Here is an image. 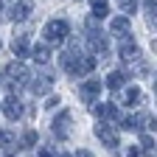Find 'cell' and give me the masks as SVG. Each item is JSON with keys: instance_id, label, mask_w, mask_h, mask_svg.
Instances as JSON below:
<instances>
[{"instance_id": "6da1fadb", "label": "cell", "mask_w": 157, "mask_h": 157, "mask_svg": "<svg viewBox=\"0 0 157 157\" xmlns=\"http://www.w3.org/2000/svg\"><path fill=\"white\" fill-rule=\"evenodd\" d=\"M42 34L48 42H65V39H70V23L67 20H51V23H45Z\"/></svg>"}, {"instance_id": "7a4b0ae2", "label": "cell", "mask_w": 157, "mask_h": 157, "mask_svg": "<svg viewBox=\"0 0 157 157\" xmlns=\"http://www.w3.org/2000/svg\"><path fill=\"white\" fill-rule=\"evenodd\" d=\"M3 76L11 82V90L17 93V87H20V84H25V78H28L31 73H28V67H25L23 62H9V65L3 67Z\"/></svg>"}, {"instance_id": "3957f363", "label": "cell", "mask_w": 157, "mask_h": 157, "mask_svg": "<svg viewBox=\"0 0 157 157\" xmlns=\"http://www.w3.org/2000/svg\"><path fill=\"white\" fill-rule=\"evenodd\" d=\"M70 124H73V112H70V109H62V112L53 118V135L70 137Z\"/></svg>"}, {"instance_id": "277c9868", "label": "cell", "mask_w": 157, "mask_h": 157, "mask_svg": "<svg viewBox=\"0 0 157 157\" xmlns=\"http://www.w3.org/2000/svg\"><path fill=\"white\" fill-rule=\"evenodd\" d=\"M95 137H98L107 149H115V146H118V132H115L109 124H95Z\"/></svg>"}, {"instance_id": "5b68a950", "label": "cell", "mask_w": 157, "mask_h": 157, "mask_svg": "<svg viewBox=\"0 0 157 157\" xmlns=\"http://www.w3.org/2000/svg\"><path fill=\"white\" fill-rule=\"evenodd\" d=\"M31 11H34V3H31V0H17V3L9 9V17L14 20V23H23V20L31 17Z\"/></svg>"}, {"instance_id": "8992f818", "label": "cell", "mask_w": 157, "mask_h": 157, "mask_svg": "<svg viewBox=\"0 0 157 157\" xmlns=\"http://www.w3.org/2000/svg\"><path fill=\"white\" fill-rule=\"evenodd\" d=\"M121 59H124V62H137V59H140L137 45L132 42V39H126V36H124V42H121Z\"/></svg>"}, {"instance_id": "52a82bcc", "label": "cell", "mask_w": 157, "mask_h": 157, "mask_svg": "<svg viewBox=\"0 0 157 157\" xmlns=\"http://www.w3.org/2000/svg\"><path fill=\"white\" fill-rule=\"evenodd\" d=\"M109 34H115V36H126L129 34V17L124 14V17H112V23H109Z\"/></svg>"}, {"instance_id": "ba28073f", "label": "cell", "mask_w": 157, "mask_h": 157, "mask_svg": "<svg viewBox=\"0 0 157 157\" xmlns=\"http://www.w3.org/2000/svg\"><path fill=\"white\" fill-rule=\"evenodd\" d=\"M3 112H6L9 121H17V118L23 115V104H20L17 98H6V101H3Z\"/></svg>"}, {"instance_id": "9c48e42d", "label": "cell", "mask_w": 157, "mask_h": 157, "mask_svg": "<svg viewBox=\"0 0 157 157\" xmlns=\"http://www.w3.org/2000/svg\"><path fill=\"white\" fill-rule=\"evenodd\" d=\"M93 67H95V59L78 56L76 59V67H73V76H87V73H93Z\"/></svg>"}, {"instance_id": "30bf717a", "label": "cell", "mask_w": 157, "mask_h": 157, "mask_svg": "<svg viewBox=\"0 0 157 157\" xmlns=\"http://www.w3.org/2000/svg\"><path fill=\"white\" fill-rule=\"evenodd\" d=\"M51 87H53L51 76H42V78H36V82H31V93H34V95H48Z\"/></svg>"}, {"instance_id": "8fae6325", "label": "cell", "mask_w": 157, "mask_h": 157, "mask_svg": "<svg viewBox=\"0 0 157 157\" xmlns=\"http://www.w3.org/2000/svg\"><path fill=\"white\" fill-rule=\"evenodd\" d=\"M101 93V82L98 78H90V82L82 87V95H84V101H95V95Z\"/></svg>"}, {"instance_id": "7c38bea8", "label": "cell", "mask_w": 157, "mask_h": 157, "mask_svg": "<svg viewBox=\"0 0 157 157\" xmlns=\"http://www.w3.org/2000/svg\"><path fill=\"white\" fill-rule=\"evenodd\" d=\"M11 51H14V56H17V59L28 56V39H25V34L14 36V42H11Z\"/></svg>"}, {"instance_id": "4fadbf2b", "label": "cell", "mask_w": 157, "mask_h": 157, "mask_svg": "<svg viewBox=\"0 0 157 157\" xmlns=\"http://www.w3.org/2000/svg\"><path fill=\"white\" fill-rule=\"evenodd\" d=\"M140 90H137V87H126V93H124V107H137V104H140Z\"/></svg>"}, {"instance_id": "5bb4252c", "label": "cell", "mask_w": 157, "mask_h": 157, "mask_svg": "<svg viewBox=\"0 0 157 157\" xmlns=\"http://www.w3.org/2000/svg\"><path fill=\"white\" fill-rule=\"evenodd\" d=\"M28 53L34 56V62H39V65H45L48 59H51V51H48V45H34Z\"/></svg>"}, {"instance_id": "9a60e30c", "label": "cell", "mask_w": 157, "mask_h": 157, "mask_svg": "<svg viewBox=\"0 0 157 157\" xmlns=\"http://www.w3.org/2000/svg\"><path fill=\"white\" fill-rule=\"evenodd\" d=\"M93 112L101 115V118H118V107H115V104H95Z\"/></svg>"}, {"instance_id": "2e32d148", "label": "cell", "mask_w": 157, "mask_h": 157, "mask_svg": "<svg viewBox=\"0 0 157 157\" xmlns=\"http://www.w3.org/2000/svg\"><path fill=\"white\" fill-rule=\"evenodd\" d=\"M0 146H3L6 151H14V146H20V143H17V135H11V132H6V129H0Z\"/></svg>"}, {"instance_id": "e0dca14e", "label": "cell", "mask_w": 157, "mask_h": 157, "mask_svg": "<svg viewBox=\"0 0 157 157\" xmlns=\"http://www.w3.org/2000/svg\"><path fill=\"white\" fill-rule=\"evenodd\" d=\"M124 82H126V76H124L121 70H112V73L107 76V87H112V90H118V87H124Z\"/></svg>"}, {"instance_id": "ac0fdd59", "label": "cell", "mask_w": 157, "mask_h": 157, "mask_svg": "<svg viewBox=\"0 0 157 157\" xmlns=\"http://www.w3.org/2000/svg\"><path fill=\"white\" fill-rule=\"evenodd\" d=\"M107 11H109V3L107 0H93V14L101 20V17H107Z\"/></svg>"}, {"instance_id": "d6986e66", "label": "cell", "mask_w": 157, "mask_h": 157, "mask_svg": "<svg viewBox=\"0 0 157 157\" xmlns=\"http://www.w3.org/2000/svg\"><path fill=\"white\" fill-rule=\"evenodd\" d=\"M154 9H157V3H154V0H146V3H143V11H146V23L154 28Z\"/></svg>"}, {"instance_id": "ffe728a7", "label": "cell", "mask_w": 157, "mask_h": 157, "mask_svg": "<svg viewBox=\"0 0 157 157\" xmlns=\"http://www.w3.org/2000/svg\"><path fill=\"white\" fill-rule=\"evenodd\" d=\"M36 140H39V135H36L34 129H28V132L23 135V140H20V146H25V149H28V146H34Z\"/></svg>"}, {"instance_id": "44dd1931", "label": "cell", "mask_w": 157, "mask_h": 157, "mask_svg": "<svg viewBox=\"0 0 157 157\" xmlns=\"http://www.w3.org/2000/svg\"><path fill=\"white\" fill-rule=\"evenodd\" d=\"M121 9H124V11H126V17H129V14L137 9V0H121Z\"/></svg>"}, {"instance_id": "7402d4cb", "label": "cell", "mask_w": 157, "mask_h": 157, "mask_svg": "<svg viewBox=\"0 0 157 157\" xmlns=\"http://www.w3.org/2000/svg\"><path fill=\"white\" fill-rule=\"evenodd\" d=\"M59 101H62L59 95H48V101H45V109H53V107H59Z\"/></svg>"}, {"instance_id": "603a6c76", "label": "cell", "mask_w": 157, "mask_h": 157, "mask_svg": "<svg viewBox=\"0 0 157 157\" xmlns=\"http://www.w3.org/2000/svg\"><path fill=\"white\" fill-rule=\"evenodd\" d=\"M137 154H140V149H137V146H129V149H126V157H137Z\"/></svg>"}, {"instance_id": "cb8c5ba5", "label": "cell", "mask_w": 157, "mask_h": 157, "mask_svg": "<svg viewBox=\"0 0 157 157\" xmlns=\"http://www.w3.org/2000/svg\"><path fill=\"white\" fill-rule=\"evenodd\" d=\"M76 157H93V151H84L82 149V151H76Z\"/></svg>"}, {"instance_id": "d4e9b609", "label": "cell", "mask_w": 157, "mask_h": 157, "mask_svg": "<svg viewBox=\"0 0 157 157\" xmlns=\"http://www.w3.org/2000/svg\"><path fill=\"white\" fill-rule=\"evenodd\" d=\"M36 157H51V151H39V154H36Z\"/></svg>"}, {"instance_id": "484cf974", "label": "cell", "mask_w": 157, "mask_h": 157, "mask_svg": "<svg viewBox=\"0 0 157 157\" xmlns=\"http://www.w3.org/2000/svg\"><path fill=\"white\" fill-rule=\"evenodd\" d=\"M59 157H70V154H67V151H62V154H59Z\"/></svg>"}]
</instances>
